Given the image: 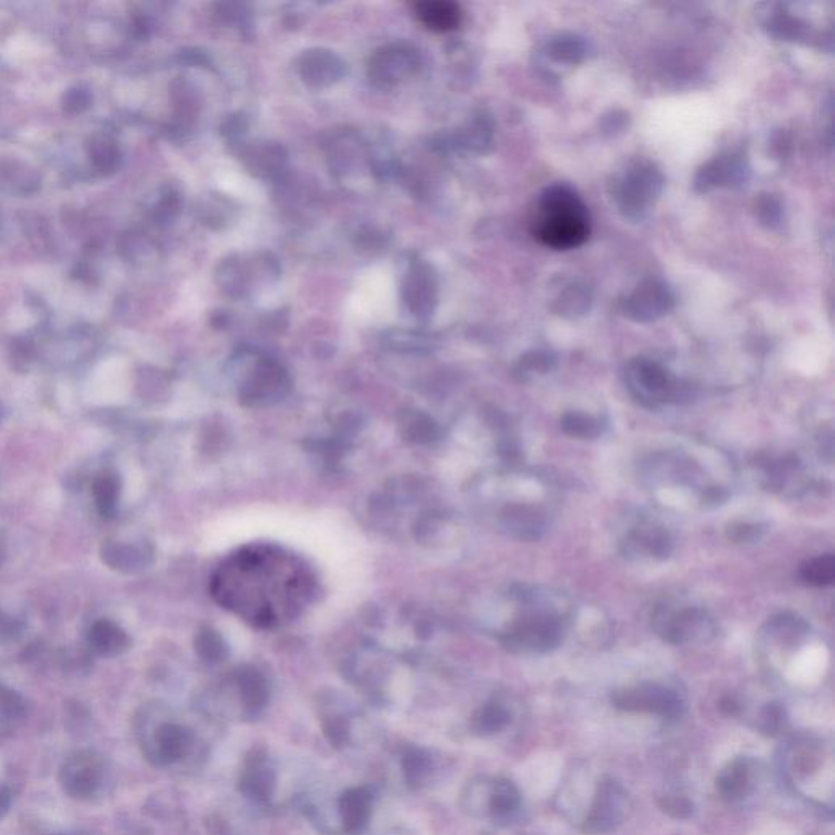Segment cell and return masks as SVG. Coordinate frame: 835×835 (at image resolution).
<instances>
[{
  "mask_svg": "<svg viewBox=\"0 0 835 835\" xmlns=\"http://www.w3.org/2000/svg\"><path fill=\"white\" fill-rule=\"evenodd\" d=\"M532 232L535 239L553 250L579 247L591 234L588 208L571 186H548L535 204Z\"/></svg>",
  "mask_w": 835,
  "mask_h": 835,
  "instance_id": "obj_1",
  "label": "cell"
},
{
  "mask_svg": "<svg viewBox=\"0 0 835 835\" xmlns=\"http://www.w3.org/2000/svg\"><path fill=\"white\" fill-rule=\"evenodd\" d=\"M529 612L504 633L503 645L511 653H548L562 645L566 619L555 607L545 604L539 594H522Z\"/></svg>",
  "mask_w": 835,
  "mask_h": 835,
  "instance_id": "obj_2",
  "label": "cell"
},
{
  "mask_svg": "<svg viewBox=\"0 0 835 835\" xmlns=\"http://www.w3.org/2000/svg\"><path fill=\"white\" fill-rule=\"evenodd\" d=\"M625 384L630 394L643 407L656 408L668 403L689 402L692 389L681 380L671 376L661 364L651 359L637 358L625 367Z\"/></svg>",
  "mask_w": 835,
  "mask_h": 835,
  "instance_id": "obj_3",
  "label": "cell"
},
{
  "mask_svg": "<svg viewBox=\"0 0 835 835\" xmlns=\"http://www.w3.org/2000/svg\"><path fill=\"white\" fill-rule=\"evenodd\" d=\"M651 625L658 637L671 645H684L712 632L715 623L703 609L663 602L651 615Z\"/></svg>",
  "mask_w": 835,
  "mask_h": 835,
  "instance_id": "obj_4",
  "label": "cell"
},
{
  "mask_svg": "<svg viewBox=\"0 0 835 835\" xmlns=\"http://www.w3.org/2000/svg\"><path fill=\"white\" fill-rule=\"evenodd\" d=\"M612 703L622 712L654 713L666 720H677L685 713L681 695L659 684H641L615 690Z\"/></svg>",
  "mask_w": 835,
  "mask_h": 835,
  "instance_id": "obj_5",
  "label": "cell"
},
{
  "mask_svg": "<svg viewBox=\"0 0 835 835\" xmlns=\"http://www.w3.org/2000/svg\"><path fill=\"white\" fill-rule=\"evenodd\" d=\"M105 767L102 757L93 751L72 754L62 765L59 780L62 790L76 800H92L102 788Z\"/></svg>",
  "mask_w": 835,
  "mask_h": 835,
  "instance_id": "obj_6",
  "label": "cell"
},
{
  "mask_svg": "<svg viewBox=\"0 0 835 835\" xmlns=\"http://www.w3.org/2000/svg\"><path fill=\"white\" fill-rule=\"evenodd\" d=\"M663 178L651 165H635L617 183L620 208L628 214H640L659 195Z\"/></svg>",
  "mask_w": 835,
  "mask_h": 835,
  "instance_id": "obj_7",
  "label": "cell"
},
{
  "mask_svg": "<svg viewBox=\"0 0 835 835\" xmlns=\"http://www.w3.org/2000/svg\"><path fill=\"white\" fill-rule=\"evenodd\" d=\"M625 793L612 778H604L597 787L596 798L588 818L584 821L586 834H606L614 831L623 819Z\"/></svg>",
  "mask_w": 835,
  "mask_h": 835,
  "instance_id": "obj_8",
  "label": "cell"
},
{
  "mask_svg": "<svg viewBox=\"0 0 835 835\" xmlns=\"http://www.w3.org/2000/svg\"><path fill=\"white\" fill-rule=\"evenodd\" d=\"M674 550V540L664 527H638L623 540L622 552L628 558H658L664 560Z\"/></svg>",
  "mask_w": 835,
  "mask_h": 835,
  "instance_id": "obj_9",
  "label": "cell"
},
{
  "mask_svg": "<svg viewBox=\"0 0 835 835\" xmlns=\"http://www.w3.org/2000/svg\"><path fill=\"white\" fill-rule=\"evenodd\" d=\"M672 297L663 284L648 283L641 286L627 302L625 315L637 322H650L666 314L671 305Z\"/></svg>",
  "mask_w": 835,
  "mask_h": 835,
  "instance_id": "obj_10",
  "label": "cell"
},
{
  "mask_svg": "<svg viewBox=\"0 0 835 835\" xmlns=\"http://www.w3.org/2000/svg\"><path fill=\"white\" fill-rule=\"evenodd\" d=\"M503 527L519 540H537L547 529L544 511L527 504H514L504 509Z\"/></svg>",
  "mask_w": 835,
  "mask_h": 835,
  "instance_id": "obj_11",
  "label": "cell"
},
{
  "mask_svg": "<svg viewBox=\"0 0 835 835\" xmlns=\"http://www.w3.org/2000/svg\"><path fill=\"white\" fill-rule=\"evenodd\" d=\"M190 749V734L182 726L165 723L155 731L149 756L155 764H172L182 759Z\"/></svg>",
  "mask_w": 835,
  "mask_h": 835,
  "instance_id": "obj_12",
  "label": "cell"
},
{
  "mask_svg": "<svg viewBox=\"0 0 835 835\" xmlns=\"http://www.w3.org/2000/svg\"><path fill=\"white\" fill-rule=\"evenodd\" d=\"M102 560L111 570L123 571V573H137L144 570L151 562V552L144 547L137 545H124L118 542H105L100 550Z\"/></svg>",
  "mask_w": 835,
  "mask_h": 835,
  "instance_id": "obj_13",
  "label": "cell"
},
{
  "mask_svg": "<svg viewBox=\"0 0 835 835\" xmlns=\"http://www.w3.org/2000/svg\"><path fill=\"white\" fill-rule=\"evenodd\" d=\"M40 188V175L18 162V160H2L0 162V191L7 195H31Z\"/></svg>",
  "mask_w": 835,
  "mask_h": 835,
  "instance_id": "obj_14",
  "label": "cell"
},
{
  "mask_svg": "<svg viewBox=\"0 0 835 835\" xmlns=\"http://www.w3.org/2000/svg\"><path fill=\"white\" fill-rule=\"evenodd\" d=\"M416 17L428 30L444 31L456 30L462 22V10L454 2H420L416 5Z\"/></svg>",
  "mask_w": 835,
  "mask_h": 835,
  "instance_id": "obj_15",
  "label": "cell"
},
{
  "mask_svg": "<svg viewBox=\"0 0 835 835\" xmlns=\"http://www.w3.org/2000/svg\"><path fill=\"white\" fill-rule=\"evenodd\" d=\"M92 650L102 656H118L129 648V637L123 628L111 620H98L89 632Z\"/></svg>",
  "mask_w": 835,
  "mask_h": 835,
  "instance_id": "obj_16",
  "label": "cell"
},
{
  "mask_svg": "<svg viewBox=\"0 0 835 835\" xmlns=\"http://www.w3.org/2000/svg\"><path fill=\"white\" fill-rule=\"evenodd\" d=\"M273 790V770L263 764V757L248 760L247 769L240 775V791L253 800L268 801L273 795Z\"/></svg>",
  "mask_w": 835,
  "mask_h": 835,
  "instance_id": "obj_17",
  "label": "cell"
},
{
  "mask_svg": "<svg viewBox=\"0 0 835 835\" xmlns=\"http://www.w3.org/2000/svg\"><path fill=\"white\" fill-rule=\"evenodd\" d=\"M372 796L366 788H351L341 796L340 809L343 826L348 832H358L371 818Z\"/></svg>",
  "mask_w": 835,
  "mask_h": 835,
  "instance_id": "obj_18",
  "label": "cell"
},
{
  "mask_svg": "<svg viewBox=\"0 0 835 835\" xmlns=\"http://www.w3.org/2000/svg\"><path fill=\"white\" fill-rule=\"evenodd\" d=\"M87 152L93 168L102 175H111L120 167V147L110 134H95L87 144Z\"/></svg>",
  "mask_w": 835,
  "mask_h": 835,
  "instance_id": "obj_19",
  "label": "cell"
},
{
  "mask_svg": "<svg viewBox=\"0 0 835 835\" xmlns=\"http://www.w3.org/2000/svg\"><path fill=\"white\" fill-rule=\"evenodd\" d=\"M749 788V767L744 759H736L716 778V790L726 801L739 800Z\"/></svg>",
  "mask_w": 835,
  "mask_h": 835,
  "instance_id": "obj_20",
  "label": "cell"
},
{
  "mask_svg": "<svg viewBox=\"0 0 835 835\" xmlns=\"http://www.w3.org/2000/svg\"><path fill=\"white\" fill-rule=\"evenodd\" d=\"M560 426H562L563 433L576 439L599 438L606 428L601 418L588 415L583 411H566L560 420Z\"/></svg>",
  "mask_w": 835,
  "mask_h": 835,
  "instance_id": "obj_21",
  "label": "cell"
},
{
  "mask_svg": "<svg viewBox=\"0 0 835 835\" xmlns=\"http://www.w3.org/2000/svg\"><path fill=\"white\" fill-rule=\"evenodd\" d=\"M120 478L115 473H102L93 482V498L97 504L98 513L103 517H113L120 500Z\"/></svg>",
  "mask_w": 835,
  "mask_h": 835,
  "instance_id": "obj_22",
  "label": "cell"
},
{
  "mask_svg": "<svg viewBox=\"0 0 835 835\" xmlns=\"http://www.w3.org/2000/svg\"><path fill=\"white\" fill-rule=\"evenodd\" d=\"M240 694H242L245 707L250 710H260L268 702V685L260 672L255 669H242L237 677Z\"/></svg>",
  "mask_w": 835,
  "mask_h": 835,
  "instance_id": "obj_23",
  "label": "cell"
},
{
  "mask_svg": "<svg viewBox=\"0 0 835 835\" xmlns=\"http://www.w3.org/2000/svg\"><path fill=\"white\" fill-rule=\"evenodd\" d=\"M509 721H511V715L508 710L501 703L490 702L475 713L472 726L475 733L480 736H490V734L503 731L509 725Z\"/></svg>",
  "mask_w": 835,
  "mask_h": 835,
  "instance_id": "obj_24",
  "label": "cell"
},
{
  "mask_svg": "<svg viewBox=\"0 0 835 835\" xmlns=\"http://www.w3.org/2000/svg\"><path fill=\"white\" fill-rule=\"evenodd\" d=\"M800 578L814 588L831 586L835 579V558L831 553L811 558L801 565Z\"/></svg>",
  "mask_w": 835,
  "mask_h": 835,
  "instance_id": "obj_25",
  "label": "cell"
},
{
  "mask_svg": "<svg viewBox=\"0 0 835 835\" xmlns=\"http://www.w3.org/2000/svg\"><path fill=\"white\" fill-rule=\"evenodd\" d=\"M521 805V795L509 780H498L491 791L490 811L495 818H508Z\"/></svg>",
  "mask_w": 835,
  "mask_h": 835,
  "instance_id": "obj_26",
  "label": "cell"
},
{
  "mask_svg": "<svg viewBox=\"0 0 835 835\" xmlns=\"http://www.w3.org/2000/svg\"><path fill=\"white\" fill-rule=\"evenodd\" d=\"M196 651L201 658L211 663L222 661L226 656V645L222 638L213 630H203L196 638Z\"/></svg>",
  "mask_w": 835,
  "mask_h": 835,
  "instance_id": "obj_27",
  "label": "cell"
},
{
  "mask_svg": "<svg viewBox=\"0 0 835 835\" xmlns=\"http://www.w3.org/2000/svg\"><path fill=\"white\" fill-rule=\"evenodd\" d=\"M403 769H405L410 785L411 783L415 785V783L421 782L431 770V760L420 749H411L405 754Z\"/></svg>",
  "mask_w": 835,
  "mask_h": 835,
  "instance_id": "obj_28",
  "label": "cell"
},
{
  "mask_svg": "<svg viewBox=\"0 0 835 835\" xmlns=\"http://www.w3.org/2000/svg\"><path fill=\"white\" fill-rule=\"evenodd\" d=\"M62 110L67 115H80L92 107L93 95L85 87H72L62 95Z\"/></svg>",
  "mask_w": 835,
  "mask_h": 835,
  "instance_id": "obj_29",
  "label": "cell"
},
{
  "mask_svg": "<svg viewBox=\"0 0 835 835\" xmlns=\"http://www.w3.org/2000/svg\"><path fill=\"white\" fill-rule=\"evenodd\" d=\"M553 366V358L547 353H532L517 367V376L522 380L531 379L537 374H545Z\"/></svg>",
  "mask_w": 835,
  "mask_h": 835,
  "instance_id": "obj_30",
  "label": "cell"
},
{
  "mask_svg": "<svg viewBox=\"0 0 835 835\" xmlns=\"http://www.w3.org/2000/svg\"><path fill=\"white\" fill-rule=\"evenodd\" d=\"M25 713V702L15 690L0 685V718L2 720H17Z\"/></svg>",
  "mask_w": 835,
  "mask_h": 835,
  "instance_id": "obj_31",
  "label": "cell"
},
{
  "mask_svg": "<svg viewBox=\"0 0 835 835\" xmlns=\"http://www.w3.org/2000/svg\"><path fill=\"white\" fill-rule=\"evenodd\" d=\"M659 808L663 813L669 814L674 819H687L694 814V803L681 795L663 796L658 801Z\"/></svg>",
  "mask_w": 835,
  "mask_h": 835,
  "instance_id": "obj_32",
  "label": "cell"
},
{
  "mask_svg": "<svg viewBox=\"0 0 835 835\" xmlns=\"http://www.w3.org/2000/svg\"><path fill=\"white\" fill-rule=\"evenodd\" d=\"M785 721H787L785 708H783L780 703H769V705L764 708L762 715H760V729H762L765 734L775 736V734L782 731L783 726H785Z\"/></svg>",
  "mask_w": 835,
  "mask_h": 835,
  "instance_id": "obj_33",
  "label": "cell"
},
{
  "mask_svg": "<svg viewBox=\"0 0 835 835\" xmlns=\"http://www.w3.org/2000/svg\"><path fill=\"white\" fill-rule=\"evenodd\" d=\"M586 53L583 43L575 38H563L558 40L552 48L553 58L558 61L576 62L583 58Z\"/></svg>",
  "mask_w": 835,
  "mask_h": 835,
  "instance_id": "obj_34",
  "label": "cell"
},
{
  "mask_svg": "<svg viewBox=\"0 0 835 835\" xmlns=\"http://www.w3.org/2000/svg\"><path fill=\"white\" fill-rule=\"evenodd\" d=\"M726 532H728L729 539L734 540V542L749 544V542L759 540L764 529L757 524H749V522H733V524H729Z\"/></svg>",
  "mask_w": 835,
  "mask_h": 835,
  "instance_id": "obj_35",
  "label": "cell"
},
{
  "mask_svg": "<svg viewBox=\"0 0 835 835\" xmlns=\"http://www.w3.org/2000/svg\"><path fill=\"white\" fill-rule=\"evenodd\" d=\"M325 734L330 739V743L340 746L348 739V725L343 720H333L332 723L325 725Z\"/></svg>",
  "mask_w": 835,
  "mask_h": 835,
  "instance_id": "obj_36",
  "label": "cell"
},
{
  "mask_svg": "<svg viewBox=\"0 0 835 835\" xmlns=\"http://www.w3.org/2000/svg\"><path fill=\"white\" fill-rule=\"evenodd\" d=\"M720 710L728 716H736L741 712V705L733 695H726L720 702Z\"/></svg>",
  "mask_w": 835,
  "mask_h": 835,
  "instance_id": "obj_37",
  "label": "cell"
},
{
  "mask_svg": "<svg viewBox=\"0 0 835 835\" xmlns=\"http://www.w3.org/2000/svg\"><path fill=\"white\" fill-rule=\"evenodd\" d=\"M10 803H12V795L5 787H0V818L9 811Z\"/></svg>",
  "mask_w": 835,
  "mask_h": 835,
  "instance_id": "obj_38",
  "label": "cell"
},
{
  "mask_svg": "<svg viewBox=\"0 0 835 835\" xmlns=\"http://www.w3.org/2000/svg\"><path fill=\"white\" fill-rule=\"evenodd\" d=\"M5 557H7V539H5L4 532L0 531V566L4 565Z\"/></svg>",
  "mask_w": 835,
  "mask_h": 835,
  "instance_id": "obj_39",
  "label": "cell"
}]
</instances>
